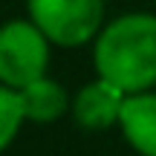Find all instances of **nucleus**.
Segmentation results:
<instances>
[{"mask_svg": "<svg viewBox=\"0 0 156 156\" xmlns=\"http://www.w3.org/2000/svg\"><path fill=\"white\" fill-rule=\"evenodd\" d=\"M95 73L124 93H142L156 84V15L133 12L116 17L95 35Z\"/></svg>", "mask_w": 156, "mask_h": 156, "instance_id": "obj_1", "label": "nucleus"}, {"mask_svg": "<svg viewBox=\"0 0 156 156\" xmlns=\"http://www.w3.org/2000/svg\"><path fill=\"white\" fill-rule=\"evenodd\" d=\"M49 38L29 20H9L0 26V81L20 90L46 75Z\"/></svg>", "mask_w": 156, "mask_h": 156, "instance_id": "obj_2", "label": "nucleus"}, {"mask_svg": "<svg viewBox=\"0 0 156 156\" xmlns=\"http://www.w3.org/2000/svg\"><path fill=\"white\" fill-rule=\"evenodd\" d=\"M29 17L58 46H81L101 32L104 0H26Z\"/></svg>", "mask_w": 156, "mask_h": 156, "instance_id": "obj_3", "label": "nucleus"}, {"mask_svg": "<svg viewBox=\"0 0 156 156\" xmlns=\"http://www.w3.org/2000/svg\"><path fill=\"white\" fill-rule=\"evenodd\" d=\"M124 95L127 93L122 87L98 75L95 81L78 90V95L73 98V116L84 130H107L119 124Z\"/></svg>", "mask_w": 156, "mask_h": 156, "instance_id": "obj_4", "label": "nucleus"}, {"mask_svg": "<svg viewBox=\"0 0 156 156\" xmlns=\"http://www.w3.org/2000/svg\"><path fill=\"white\" fill-rule=\"evenodd\" d=\"M119 127L136 153L156 156V93L142 90L124 95Z\"/></svg>", "mask_w": 156, "mask_h": 156, "instance_id": "obj_5", "label": "nucleus"}, {"mask_svg": "<svg viewBox=\"0 0 156 156\" xmlns=\"http://www.w3.org/2000/svg\"><path fill=\"white\" fill-rule=\"evenodd\" d=\"M20 98H23V110L26 119L32 122H55L73 107V101L67 98V90L52 78H38V81L20 87Z\"/></svg>", "mask_w": 156, "mask_h": 156, "instance_id": "obj_6", "label": "nucleus"}, {"mask_svg": "<svg viewBox=\"0 0 156 156\" xmlns=\"http://www.w3.org/2000/svg\"><path fill=\"white\" fill-rule=\"evenodd\" d=\"M23 119H26V110H23L20 90L0 81V153L12 145V139L17 136Z\"/></svg>", "mask_w": 156, "mask_h": 156, "instance_id": "obj_7", "label": "nucleus"}]
</instances>
